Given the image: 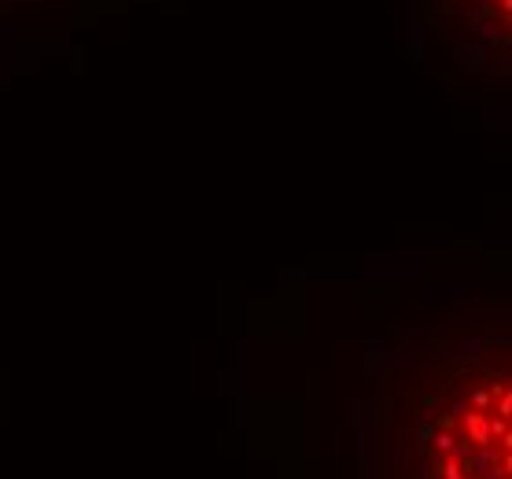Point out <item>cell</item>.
Here are the masks:
<instances>
[{
  "label": "cell",
  "instance_id": "6da1fadb",
  "mask_svg": "<svg viewBox=\"0 0 512 479\" xmlns=\"http://www.w3.org/2000/svg\"><path fill=\"white\" fill-rule=\"evenodd\" d=\"M439 34L453 45L457 59L494 70L509 67V0H431Z\"/></svg>",
  "mask_w": 512,
  "mask_h": 479
}]
</instances>
